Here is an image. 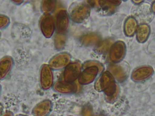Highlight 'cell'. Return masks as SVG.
Returning a JSON list of instances; mask_svg holds the SVG:
<instances>
[{"label": "cell", "mask_w": 155, "mask_h": 116, "mask_svg": "<svg viewBox=\"0 0 155 116\" xmlns=\"http://www.w3.org/2000/svg\"><path fill=\"white\" fill-rule=\"evenodd\" d=\"M94 87L95 89L99 92L104 91L109 101L115 99L118 94L119 88L115 83L114 77L108 71L101 74L96 81Z\"/></svg>", "instance_id": "6da1fadb"}, {"label": "cell", "mask_w": 155, "mask_h": 116, "mask_svg": "<svg viewBox=\"0 0 155 116\" xmlns=\"http://www.w3.org/2000/svg\"><path fill=\"white\" fill-rule=\"evenodd\" d=\"M90 8L85 3H79L73 5L69 10L70 19L76 24L85 21L90 16Z\"/></svg>", "instance_id": "7a4b0ae2"}, {"label": "cell", "mask_w": 155, "mask_h": 116, "mask_svg": "<svg viewBox=\"0 0 155 116\" xmlns=\"http://www.w3.org/2000/svg\"><path fill=\"white\" fill-rule=\"evenodd\" d=\"M39 83L44 90H48L54 85V75L53 69L48 64H43L39 71Z\"/></svg>", "instance_id": "3957f363"}, {"label": "cell", "mask_w": 155, "mask_h": 116, "mask_svg": "<svg viewBox=\"0 0 155 116\" xmlns=\"http://www.w3.org/2000/svg\"><path fill=\"white\" fill-rule=\"evenodd\" d=\"M39 27L41 31L45 37H51L56 30V22L54 17L51 14H44L41 18Z\"/></svg>", "instance_id": "277c9868"}, {"label": "cell", "mask_w": 155, "mask_h": 116, "mask_svg": "<svg viewBox=\"0 0 155 116\" xmlns=\"http://www.w3.org/2000/svg\"><path fill=\"white\" fill-rule=\"evenodd\" d=\"M91 6L96 8L99 13L103 14H111L116 10V7L121 2L119 1H88Z\"/></svg>", "instance_id": "5b68a950"}, {"label": "cell", "mask_w": 155, "mask_h": 116, "mask_svg": "<svg viewBox=\"0 0 155 116\" xmlns=\"http://www.w3.org/2000/svg\"><path fill=\"white\" fill-rule=\"evenodd\" d=\"M82 65L78 62H73L64 68L63 81L67 83H74L77 80L81 73Z\"/></svg>", "instance_id": "8992f818"}, {"label": "cell", "mask_w": 155, "mask_h": 116, "mask_svg": "<svg viewBox=\"0 0 155 116\" xmlns=\"http://www.w3.org/2000/svg\"><path fill=\"white\" fill-rule=\"evenodd\" d=\"M71 56L69 53L64 52L53 56L49 61L48 65L52 69L59 70L64 68L70 63Z\"/></svg>", "instance_id": "52a82bcc"}, {"label": "cell", "mask_w": 155, "mask_h": 116, "mask_svg": "<svg viewBox=\"0 0 155 116\" xmlns=\"http://www.w3.org/2000/svg\"><path fill=\"white\" fill-rule=\"evenodd\" d=\"M70 17L68 13L65 10H60L56 16V30L57 33L65 34L70 22Z\"/></svg>", "instance_id": "ba28073f"}, {"label": "cell", "mask_w": 155, "mask_h": 116, "mask_svg": "<svg viewBox=\"0 0 155 116\" xmlns=\"http://www.w3.org/2000/svg\"><path fill=\"white\" fill-rule=\"evenodd\" d=\"M99 72V68L96 66H91L84 68L81 72L78 81L81 85H86L92 83Z\"/></svg>", "instance_id": "9c48e42d"}, {"label": "cell", "mask_w": 155, "mask_h": 116, "mask_svg": "<svg viewBox=\"0 0 155 116\" xmlns=\"http://www.w3.org/2000/svg\"><path fill=\"white\" fill-rule=\"evenodd\" d=\"M125 45L122 41H117L114 43L110 50V59L113 63L120 62L125 54Z\"/></svg>", "instance_id": "30bf717a"}, {"label": "cell", "mask_w": 155, "mask_h": 116, "mask_svg": "<svg viewBox=\"0 0 155 116\" xmlns=\"http://www.w3.org/2000/svg\"><path fill=\"white\" fill-rule=\"evenodd\" d=\"M154 72L150 66H142L135 69L131 75L132 79L135 82H142L150 77Z\"/></svg>", "instance_id": "8fae6325"}, {"label": "cell", "mask_w": 155, "mask_h": 116, "mask_svg": "<svg viewBox=\"0 0 155 116\" xmlns=\"http://www.w3.org/2000/svg\"><path fill=\"white\" fill-rule=\"evenodd\" d=\"M51 109V102L50 100H44L34 106L32 109V115L33 116H48Z\"/></svg>", "instance_id": "7c38bea8"}, {"label": "cell", "mask_w": 155, "mask_h": 116, "mask_svg": "<svg viewBox=\"0 0 155 116\" xmlns=\"http://www.w3.org/2000/svg\"><path fill=\"white\" fill-rule=\"evenodd\" d=\"M54 90L62 94H70L77 91V86L74 83H67L64 81H59L53 85Z\"/></svg>", "instance_id": "4fadbf2b"}, {"label": "cell", "mask_w": 155, "mask_h": 116, "mask_svg": "<svg viewBox=\"0 0 155 116\" xmlns=\"http://www.w3.org/2000/svg\"><path fill=\"white\" fill-rule=\"evenodd\" d=\"M13 66L12 57L6 56L0 60V80H3L10 74Z\"/></svg>", "instance_id": "5bb4252c"}, {"label": "cell", "mask_w": 155, "mask_h": 116, "mask_svg": "<svg viewBox=\"0 0 155 116\" xmlns=\"http://www.w3.org/2000/svg\"><path fill=\"white\" fill-rule=\"evenodd\" d=\"M110 73L116 79L120 82H123L127 79V74L123 68L119 65H112L109 68Z\"/></svg>", "instance_id": "9a60e30c"}, {"label": "cell", "mask_w": 155, "mask_h": 116, "mask_svg": "<svg viewBox=\"0 0 155 116\" xmlns=\"http://www.w3.org/2000/svg\"><path fill=\"white\" fill-rule=\"evenodd\" d=\"M137 23L134 18L130 17L126 20L124 25V32L127 36H133L137 30Z\"/></svg>", "instance_id": "2e32d148"}, {"label": "cell", "mask_w": 155, "mask_h": 116, "mask_svg": "<svg viewBox=\"0 0 155 116\" xmlns=\"http://www.w3.org/2000/svg\"><path fill=\"white\" fill-rule=\"evenodd\" d=\"M150 33V28L147 24H142L139 26L137 32V39L140 43L145 42Z\"/></svg>", "instance_id": "e0dca14e"}, {"label": "cell", "mask_w": 155, "mask_h": 116, "mask_svg": "<svg viewBox=\"0 0 155 116\" xmlns=\"http://www.w3.org/2000/svg\"><path fill=\"white\" fill-rule=\"evenodd\" d=\"M99 36L95 33H89L81 37V42L85 46L96 45L99 41Z\"/></svg>", "instance_id": "ac0fdd59"}, {"label": "cell", "mask_w": 155, "mask_h": 116, "mask_svg": "<svg viewBox=\"0 0 155 116\" xmlns=\"http://www.w3.org/2000/svg\"><path fill=\"white\" fill-rule=\"evenodd\" d=\"M56 1L53 0H44L41 3V10L44 14H50L54 10Z\"/></svg>", "instance_id": "d6986e66"}, {"label": "cell", "mask_w": 155, "mask_h": 116, "mask_svg": "<svg viewBox=\"0 0 155 116\" xmlns=\"http://www.w3.org/2000/svg\"><path fill=\"white\" fill-rule=\"evenodd\" d=\"M67 37L65 34L57 33L54 38V47L58 50L63 49L66 44Z\"/></svg>", "instance_id": "ffe728a7"}, {"label": "cell", "mask_w": 155, "mask_h": 116, "mask_svg": "<svg viewBox=\"0 0 155 116\" xmlns=\"http://www.w3.org/2000/svg\"><path fill=\"white\" fill-rule=\"evenodd\" d=\"M113 43V40L110 39H105L96 46V51L99 54L105 53L108 51V50L111 47Z\"/></svg>", "instance_id": "44dd1931"}, {"label": "cell", "mask_w": 155, "mask_h": 116, "mask_svg": "<svg viewBox=\"0 0 155 116\" xmlns=\"http://www.w3.org/2000/svg\"><path fill=\"white\" fill-rule=\"evenodd\" d=\"M10 22V18L7 16L0 14V29L6 28L9 25Z\"/></svg>", "instance_id": "7402d4cb"}, {"label": "cell", "mask_w": 155, "mask_h": 116, "mask_svg": "<svg viewBox=\"0 0 155 116\" xmlns=\"http://www.w3.org/2000/svg\"><path fill=\"white\" fill-rule=\"evenodd\" d=\"M97 66L99 69V72H102L103 69H104V67H103V65L100 63L99 62H97L96 61H88V62H85L84 65H83V67L84 68H87V67H89V66Z\"/></svg>", "instance_id": "603a6c76"}, {"label": "cell", "mask_w": 155, "mask_h": 116, "mask_svg": "<svg viewBox=\"0 0 155 116\" xmlns=\"http://www.w3.org/2000/svg\"><path fill=\"white\" fill-rule=\"evenodd\" d=\"M82 116H93V109L91 106L86 105L84 107L82 112Z\"/></svg>", "instance_id": "cb8c5ba5"}, {"label": "cell", "mask_w": 155, "mask_h": 116, "mask_svg": "<svg viewBox=\"0 0 155 116\" xmlns=\"http://www.w3.org/2000/svg\"><path fill=\"white\" fill-rule=\"evenodd\" d=\"M12 2L13 3H14L15 5H20L21 4H22L23 2V1H21V0H18V1H17V0H13V1H12Z\"/></svg>", "instance_id": "d4e9b609"}, {"label": "cell", "mask_w": 155, "mask_h": 116, "mask_svg": "<svg viewBox=\"0 0 155 116\" xmlns=\"http://www.w3.org/2000/svg\"><path fill=\"white\" fill-rule=\"evenodd\" d=\"M2 116H14L13 114L10 111H7L5 113H4Z\"/></svg>", "instance_id": "484cf974"}, {"label": "cell", "mask_w": 155, "mask_h": 116, "mask_svg": "<svg viewBox=\"0 0 155 116\" xmlns=\"http://www.w3.org/2000/svg\"><path fill=\"white\" fill-rule=\"evenodd\" d=\"M151 10L154 13H155V1L153 2L151 5Z\"/></svg>", "instance_id": "4316f807"}, {"label": "cell", "mask_w": 155, "mask_h": 116, "mask_svg": "<svg viewBox=\"0 0 155 116\" xmlns=\"http://www.w3.org/2000/svg\"><path fill=\"white\" fill-rule=\"evenodd\" d=\"M133 2L134 3V4H140V3H141V2H142L143 1H133Z\"/></svg>", "instance_id": "83f0119b"}, {"label": "cell", "mask_w": 155, "mask_h": 116, "mask_svg": "<svg viewBox=\"0 0 155 116\" xmlns=\"http://www.w3.org/2000/svg\"><path fill=\"white\" fill-rule=\"evenodd\" d=\"M15 116H28V115H24V114H18V115H16Z\"/></svg>", "instance_id": "f1b7e54d"}, {"label": "cell", "mask_w": 155, "mask_h": 116, "mask_svg": "<svg viewBox=\"0 0 155 116\" xmlns=\"http://www.w3.org/2000/svg\"><path fill=\"white\" fill-rule=\"evenodd\" d=\"M1 85H0V92H1Z\"/></svg>", "instance_id": "f546056e"}, {"label": "cell", "mask_w": 155, "mask_h": 116, "mask_svg": "<svg viewBox=\"0 0 155 116\" xmlns=\"http://www.w3.org/2000/svg\"><path fill=\"white\" fill-rule=\"evenodd\" d=\"M97 116H104V115H97Z\"/></svg>", "instance_id": "4dcf8cb0"}, {"label": "cell", "mask_w": 155, "mask_h": 116, "mask_svg": "<svg viewBox=\"0 0 155 116\" xmlns=\"http://www.w3.org/2000/svg\"><path fill=\"white\" fill-rule=\"evenodd\" d=\"M0 37H1V32H0Z\"/></svg>", "instance_id": "1f68e13d"}]
</instances>
